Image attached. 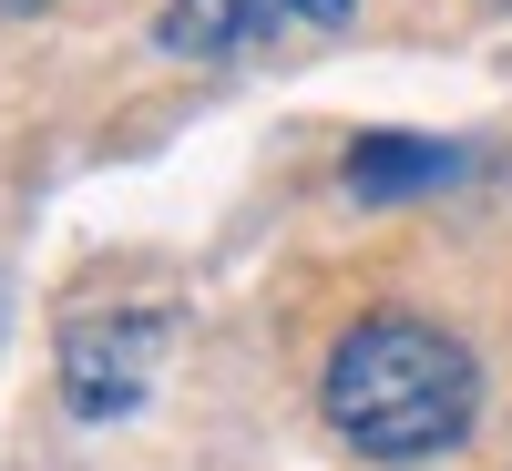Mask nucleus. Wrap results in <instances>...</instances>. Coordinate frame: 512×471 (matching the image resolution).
<instances>
[{
	"label": "nucleus",
	"mask_w": 512,
	"mask_h": 471,
	"mask_svg": "<svg viewBox=\"0 0 512 471\" xmlns=\"http://www.w3.org/2000/svg\"><path fill=\"white\" fill-rule=\"evenodd\" d=\"M318 400H328V431L359 461H441L482 420V359L431 318L379 308L328 349Z\"/></svg>",
	"instance_id": "f257e3e1"
},
{
	"label": "nucleus",
	"mask_w": 512,
	"mask_h": 471,
	"mask_svg": "<svg viewBox=\"0 0 512 471\" xmlns=\"http://www.w3.org/2000/svg\"><path fill=\"white\" fill-rule=\"evenodd\" d=\"M164 338H175L164 308H72L62 318V400H72V420H134L154 400Z\"/></svg>",
	"instance_id": "f03ea898"
},
{
	"label": "nucleus",
	"mask_w": 512,
	"mask_h": 471,
	"mask_svg": "<svg viewBox=\"0 0 512 471\" xmlns=\"http://www.w3.org/2000/svg\"><path fill=\"white\" fill-rule=\"evenodd\" d=\"M277 21H287V0H164V11H154V52L236 72V62L277 52Z\"/></svg>",
	"instance_id": "7ed1b4c3"
},
{
	"label": "nucleus",
	"mask_w": 512,
	"mask_h": 471,
	"mask_svg": "<svg viewBox=\"0 0 512 471\" xmlns=\"http://www.w3.org/2000/svg\"><path fill=\"white\" fill-rule=\"evenodd\" d=\"M461 144H431V134H359L349 144V195L359 205H400V195H431L461 175Z\"/></svg>",
	"instance_id": "20e7f679"
},
{
	"label": "nucleus",
	"mask_w": 512,
	"mask_h": 471,
	"mask_svg": "<svg viewBox=\"0 0 512 471\" xmlns=\"http://www.w3.org/2000/svg\"><path fill=\"white\" fill-rule=\"evenodd\" d=\"M287 11H297V21H318V31H338V21L359 11V0H287Z\"/></svg>",
	"instance_id": "39448f33"
},
{
	"label": "nucleus",
	"mask_w": 512,
	"mask_h": 471,
	"mask_svg": "<svg viewBox=\"0 0 512 471\" xmlns=\"http://www.w3.org/2000/svg\"><path fill=\"white\" fill-rule=\"evenodd\" d=\"M0 328H11V297H0Z\"/></svg>",
	"instance_id": "423d86ee"
},
{
	"label": "nucleus",
	"mask_w": 512,
	"mask_h": 471,
	"mask_svg": "<svg viewBox=\"0 0 512 471\" xmlns=\"http://www.w3.org/2000/svg\"><path fill=\"white\" fill-rule=\"evenodd\" d=\"M0 11H31V0H0Z\"/></svg>",
	"instance_id": "0eeeda50"
}]
</instances>
